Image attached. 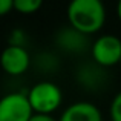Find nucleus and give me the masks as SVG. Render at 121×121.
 <instances>
[{
  "mask_svg": "<svg viewBox=\"0 0 121 121\" xmlns=\"http://www.w3.org/2000/svg\"><path fill=\"white\" fill-rule=\"evenodd\" d=\"M84 34L75 31L74 28L69 26L68 29L60 31V34L57 35V44L60 48H65V49H69L71 52H75V51H81L86 44V39Z\"/></svg>",
  "mask_w": 121,
  "mask_h": 121,
  "instance_id": "7",
  "label": "nucleus"
},
{
  "mask_svg": "<svg viewBox=\"0 0 121 121\" xmlns=\"http://www.w3.org/2000/svg\"><path fill=\"white\" fill-rule=\"evenodd\" d=\"M44 0H14V11L22 15H31L40 11Z\"/></svg>",
  "mask_w": 121,
  "mask_h": 121,
  "instance_id": "8",
  "label": "nucleus"
},
{
  "mask_svg": "<svg viewBox=\"0 0 121 121\" xmlns=\"http://www.w3.org/2000/svg\"><path fill=\"white\" fill-rule=\"evenodd\" d=\"M34 110L25 92H9L0 98V121H29Z\"/></svg>",
  "mask_w": 121,
  "mask_h": 121,
  "instance_id": "4",
  "label": "nucleus"
},
{
  "mask_svg": "<svg viewBox=\"0 0 121 121\" xmlns=\"http://www.w3.org/2000/svg\"><path fill=\"white\" fill-rule=\"evenodd\" d=\"M120 68H121V63H120Z\"/></svg>",
  "mask_w": 121,
  "mask_h": 121,
  "instance_id": "13",
  "label": "nucleus"
},
{
  "mask_svg": "<svg viewBox=\"0 0 121 121\" xmlns=\"http://www.w3.org/2000/svg\"><path fill=\"white\" fill-rule=\"evenodd\" d=\"M58 121H103V113L91 101H77L63 110Z\"/></svg>",
  "mask_w": 121,
  "mask_h": 121,
  "instance_id": "6",
  "label": "nucleus"
},
{
  "mask_svg": "<svg viewBox=\"0 0 121 121\" xmlns=\"http://www.w3.org/2000/svg\"><path fill=\"white\" fill-rule=\"evenodd\" d=\"M92 60L100 68H113L121 63V39L113 34L97 37L91 46Z\"/></svg>",
  "mask_w": 121,
  "mask_h": 121,
  "instance_id": "3",
  "label": "nucleus"
},
{
  "mask_svg": "<svg viewBox=\"0 0 121 121\" xmlns=\"http://www.w3.org/2000/svg\"><path fill=\"white\" fill-rule=\"evenodd\" d=\"M34 113L52 115L63 103V92L52 81H39L26 92Z\"/></svg>",
  "mask_w": 121,
  "mask_h": 121,
  "instance_id": "2",
  "label": "nucleus"
},
{
  "mask_svg": "<svg viewBox=\"0 0 121 121\" xmlns=\"http://www.w3.org/2000/svg\"><path fill=\"white\" fill-rule=\"evenodd\" d=\"M66 18L75 31L92 35L106 23V6L103 0H71L66 8Z\"/></svg>",
  "mask_w": 121,
  "mask_h": 121,
  "instance_id": "1",
  "label": "nucleus"
},
{
  "mask_svg": "<svg viewBox=\"0 0 121 121\" xmlns=\"http://www.w3.org/2000/svg\"><path fill=\"white\" fill-rule=\"evenodd\" d=\"M109 117H110V121H121V91L110 101Z\"/></svg>",
  "mask_w": 121,
  "mask_h": 121,
  "instance_id": "9",
  "label": "nucleus"
},
{
  "mask_svg": "<svg viewBox=\"0 0 121 121\" xmlns=\"http://www.w3.org/2000/svg\"><path fill=\"white\" fill-rule=\"evenodd\" d=\"M117 17H118V20L121 22V0L117 2Z\"/></svg>",
  "mask_w": 121,
  "mask_h": 121,
  "instance_id": "12",
  "label": "nucleus"
},
{
  "mask_svg": "<svg viewBox=\"0 0 121 121\" xmlns=\"http://www.w3.org/2000/svg\"><path fill=\"white\" fill-rule=\"evenodd\" d=\"M11 11H14V0H0V17L8 15Z\"/></svg>",
  "mask_w": 121,
  "mask_h": 121,
  "instance_id": "10",
  "label": "nucleus"
},
{
  "mask_svg": "<svg viewBox=\"0 0 121 121\" xmlns=\"http://www.w3.org/2000/svg\"><path fill=\"white\" fill-rule=\"evenodd\" d=\"M29 121H58L52 115H44V113H34Z\"/></svg>",
  "mask_w": 121,
  "mask_h": 121,
  "instance_id": "11",
  "label": "nucleus"
},
{
  "mask_svg": "<svg viewBox=\"0 0 121 121\" xmlns=\"http://www.w3.org/2000/svg\"><path fill=\"white\" fill-rule=\"evenodd\" d=\"M31 55L25 46L8 44L0 54V68L6 75L20 77L31 68Z\"/></svg>",
  "mask_w": 121,
  "mask_h": 121,
  "instance_id": "5",
  "label": "nucleus"
}]
</instances>
